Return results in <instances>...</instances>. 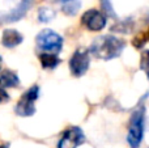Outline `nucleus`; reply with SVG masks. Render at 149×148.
I'll list each match as a JSON object with an SVG mask.
<instances>
[{"label":"nucleus","mask_w":149,"mask_h":148,"mask_svg":"<svg viewBox=\"0 0 149 148\" xmlns=\"http://www.w3.org/2000/svg\"><path fill=\"white\" fill-rule=\"evenodd\" d=\"M126 49V41L118 38L116 36H101L93 41L90 45L89 51L95 58L102 60H111L120 57L123 50Z\"/></svg>","instance_id":"1"},{"label":"nucleus","mask_w":149,"mask_h":148,"mask_svg":"<svg viewBox=\"0 0 149 148\" xmlns=\"http://www.w3.org/2000/svg\"><path fill=\"white\" fill-rule=\"evenodd\" d=\"M149 97V92L145 93L140 100V104L136 106V109L132 112L130 118L128 134H127V143L131 148H139L144 138L145 130V106L143 105V101Z\"/></svg>","instance_id":"2"},{"label":"nucleus","mask_w":149,"mask_h":148,"mask_svg":"<svg viewBox=\"0 0 149 148\" xmlns=\"http://www.w3.org/2000/svg\"><path fill=\"white\" fill-rule=\"evenodd\" d=\"M34 0H0V25L21 20Z\"/></svg>","instance_id":"3"},{"label":"nucleus","mask_w":149,"mask_h":148,"mask_svg":"<svg viewBox=\"0 0 149 148\" xmlns=\"http://www.w3.org/2000/svg\"><path fill=\"white\" fill-rule=\"evenodd\" d=\"M63 43V37L51 29H43L36 37V45L39 52H51L58 55L62 51Z\"/></svg>","instance_id":"4"},{"label":"nucleus","mask_w":149,"mask_h":148,"mask_svg":"<svg viewBox=\"0 0 149 148\" xmlns=\"http://www.w3.org/2000/svg\"><path fill=\"white\" fill-rule=\"evenodd\" d=\"M39 97V87L33 85L25 91V93L21 96V98L18 100L17 105L15 108V112L20 117H31L36 114V101Z\"/></svg>","instance_id":"5"},{"label":"nucleus","mask_w":149,"mask_h":148,"mask_svg":"<svg viewBox=\"0 0 149 148\" xmlns=\"http://www.w3.org/2000/svg\"><path fill=\"white\" fill-rule=\"evenodd\" d=\"M89 64H90L89 50L77 49L70 59V71L74 77H81L88 72Z\"/></svg>","instance_id":"6"},{"label":"nucleus","mask_w":149,"mask_h":148,"mask_svg":"<svg viewBox=\"0 0 149 148\" xmlns=\"http://www.w3.org/2000/svg\"><path fill=\"white\" fill-rule=\"evenodd\" d=\"M81 24L89 31H101L107 24V16L98 9H89L81 16Z\"/></svg>","instance_id":"7"},{"label":"nucleus","mask_w":149,"mask_h":148,"mask_svg":"<svg viewBox=\"0 0 149 148\" xmlns=\"http://www.w3.org/2000/svg\"><path fill=\"white\" fill-rule=\"evenodd\" d=\"M85 143V134L79 126H71L63 133L56 148H77Z\"/></svg>","instance_id":"8"},{"label":"nucleus","mask_w":149,"mask_h":148,"mask_svg":"<svg viewBox=\"0 0 149 148\" xmlns=\"http://www.w3.org/2000/svg\"><path fill=\"white\" fill-rule=\"evenodd\" d=\"M24 36L16 29H5L1 36V45L7 49H13L22 43Z\"/></svg>","instance_id":"9"},{"label":"nucleus","mask_w":149,"mask_h":148,"mask_svg":"<svg viewBox=\"0 0 149 148\" xmlns=\"http://www.w3.org/2000/svg\"><path fill=\"white\" fill-rule=\"evenodd\" d=\"M20 85V77L12 70H3L0 72V87L1 88H17Z\"/></svg>","instance_id":"10"},{"label":"nucleus","mask_w":149,"mask_h":148,"mask_svg":"<svg viewBox=\"0 0 149 148\" xmlns=\"http://www.w3.org/2000/svg\"><path fill=\"white\" fill-rule=\"evenodd\" d=\"M38 58L42 68H45V70H54L62 62L56 54H51V52H39Z\"/></svg>","instance_id":"11"},{"label":"nucleus","mask_w":149,"mask_h":148,"mask_svg":"<svg viewBox=\"0 0 149 148\" xmlns=\"http://www.w3.org/2000/svg\"><path fill=\"white\" fill-rule=\"evenodd\" d=\"M135 28V22L134 18L128 17L123 21H119V22H115V25L111 26V31H116V33H122V34H128L132 33Z\"/></svg>","instance_id":"12"},{"label":"nucleus","mask_w":149,"mask_h":148,"mask_svg":"<svg viewBox=\"0 0 149 148\" xmlns=\"http://www.w3.org/2000/svg\"><path fill=\"white\" fill-rule=\"evenodd\" d=\"M58 3L62 4L63 13H65L67 16H74L81 7L80 0H58Z\"/></svg>","instance_id":"13"},{"label":"nucleus","mask_w":149,"mask_h":148,"mask_svg":"<svg viewBox=\"0 0 149 148\" xmlns=\"http://www.w3.org/2000/svg\"><path fill=\"white\" fill-rule=\"evenodd\" d=\"M56 13L55 10H52L49 7H41L38 9V21L39 22H50L51 20H54Z\"/></svg>","instance_id":"14"},{"label":"nucleus","mask_w":149,"mask_h":148,"mask_svg":"<svg viewBox=\"0 0 149 148\" xmlns=\"http://www.w3.org/2000/svg\"><path fill=\"white\" fill-rule=\"evenodd\" d=\"M140 68L147 73V77L149 79V50L141 52V57H140Z\"/></svg>","instance_id":"15"},{"label":"nucleus","mask_w":149,"mask_h":148,"mask_svg":"<svg viewBox=\"0 0 149 148\" xmlns=\"http://www.w3.org/2000/svg\"><path fill=\"white\" fill-rule=\"evenodd\" d=\"M147 42H148L147 33H140V34H137L134 39H132V45H134V47H136V49H139V50L143 49Z\"/></svg>","instance_id":"16"},{"label":"nucleus","mask_w":149,"mask_h":148,"mask_svg":"<svg viewBox=\"0 0 149 148\" xmlns=\"http://www.w3.org/2000/svg\"><path fill=\"white\" fill-rule=\"evenodd\" d=\"M101 7H102V10L106 16L116 18V15H115V12H114V8H113V5H111L110 0H101Z\"/></svg>","instance_id":"17"},{"label":"nucleus","mask_w":149,"mask_h":148,"mask_svg":"<svg viewBox=\"0 0 149 148\" xmlns=\"http://www.w3.org/2000/svg\"><path fill=\"white\" fill-rule=\"evenodd\" d=\"M10 100L9 94H8V92L5 91V88H1L0 87V104H5V102H8Z\"/></svg>","instance_id":"18"},{"label":"nucleus","mask_w":149,"mask_h":148,"mask_svg":"<svg viewBox=\"0 0 149 148\" xmlns=\"http://www.w3.org/2000/svg\"><path fill=\"white\" fill-rule=\"evenodd\" d=\"M0 148H9V144H0Z\"/></svg>","instance_id":"19"},{"label":"nucleus","mask_w":149,"mask_h":148,"mask_svg":"<svg viewBox=\"0 0 149 148\" xmlns=\"http://www.w3.org/2000/svg\"><path fill=\"white\" fill-rule=\"evenodd\" d=\"M1 64H3V58H1V55H0V70H1Z\"/></svg>","instance_id":"20"},{"label":"nucleus","mask_w":149,"mask_h":148,"mask_svg":"<svg viewBox=\"0 0 149 148\" xmlns=\"http://www.w3.org/2000/svg\"><path fill=\"white\" fill-rule=\"evenodd\" d=\"M147 38H148V41H149V29H148V33H147Z\"/></svg>","instance_id":"21"}]
</instances>
